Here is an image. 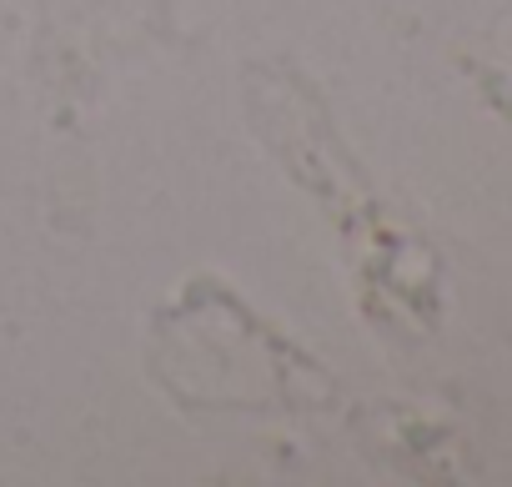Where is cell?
Here are the masks:
<instances>
[]
</instances>
